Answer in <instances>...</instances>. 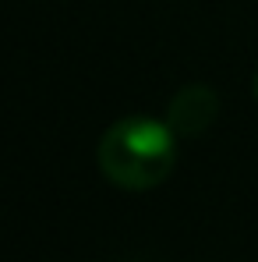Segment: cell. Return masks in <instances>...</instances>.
I'll list each match as a JSON object with an SVG mask.
<instances>
[{
    "label": "cell",
    "mask_w": 258,
    "mask_h": 262,
    "mask_svg": "<svg viewBox=\"0 0 258 262\" xmlns=\"http://www.w3.org/2000/svg\"><path fill=\"white\" fill-rule=\"evenodd\" d=\"M96 163L103 177L124 191L159 188L177 163V131L145 114H128L103 131Z\"/></svg>",
    "instance_id": "6da1fadb"
},
{
    "label": "cell",
    "mask_w": 258,
    "mask_h": 262,
    "mask_svg": "<svg viewBox=\"0 0 258 262\" xmlns=\"http://www.w3.org/2000/svg\"><path fill=\"white\" fill-rule=\"evenodd\" d=\"M251 96H255V103H258V71H255V78H251Z\"/></svg>",
    "instance_id": "3957f363"
},
{
    "label": "cell",
    "mask_w": 258,
    "mask_h": 262,
    "mask_svg": "<svg viewBox=\"0 0 258 262\" xmlns=\"http://www.w3.org/2000/svg\"><path fill=\"white\" fill-rule=\"evenodd\" d=\"M219 117V96L213 85L191 82V85L177 89L167 103V124L177 131V138H198L213 128V121Z\"/></svg>",
    "instance_id": "7a4b0ae2"
}]
</instances>
